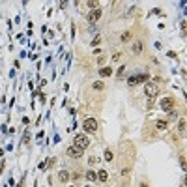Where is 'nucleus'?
Returning <instances> with one entry per match:
<instances>
[{
	"label": "nucleus",
	"instance_id": "27",
	"mask_svg": "<svg viewBox=\"0 0 187 187\" xmlns=\"http://www.w3.org/2000/svg\"><path fill=\"white\" fill-rule=\"evenodd\" d=\"M67 187H73V185H67Z\"/></svg>",
	"mask_w": 187,
	"mask_h": 187
},
{
	"label": "nucleus",
	"instance_id": "15",
	"mask_svg": "<svg viewBox=\"0 0 187 187\" xmlns=\"http://www.w3.org/2000/svg\"><path fill=\"white\" fill-rule=\"evenodd\" d=\"M137 77H138V82H146L150 79V75L148 73H137Z\"/></svg>",
	"mask_w": 187,
	"mask_h": 187
},
{
	"label": "nucleus",
	"instance_id": "13",
	"mask_svg": "<svg viewBox=\"0 0 187 187\" xmlns=\"http://www.w3.org/2000/svg\"><path fill=\"white\" fill-rule=\"evenodd\" d=\"M127 84H129V86H137V84H138V77H137V75H131V77H127Z\"/></svg>",
	"mask_w": 187,
	"mask_h": 187
},
{
	"label": "nucleus",
	"instance_id": "22",
	"mask_svg": "<svg viewBox=\"0 0 187 187\" xmlns=\"http://www.w3.org/2000/svg\"><path fill=\"white\" fill-rule=\"evenodd\" d=\"M180 163H182V169L187 172V163H185V159H183V157H180Z\"/></svg>",
	"mask_w": 187,
	"mask_h": 187
},
{
	"label": "nucleus",
	"instance_id": "4",
	"mask_svg": "<svg viewBox=\"0 0 187 187\" xmlns=\"http://www.w3.org/2000/svg\"><path fill=\"white\" fill-rule=\"evenodd\" d=\"M159 109L163 112H170L174 109V98H161L159 99Z\"/></svg>",
	"mask_w": 187,
	"mask_h": 187
},
{
	"label": "nucleus",
	"instance_id": "5",
	"mask_svg": "<svg viewBox=\"0 0 187 187\" xmlns=\"http://www.w3.org/2000/svg\"><path fill=\"white\" fill-rule=\"evenodd\" d=\"M101 15H103V10L101 8H98V10H92V11H90L88 13V15H86V19H88V23H98V21L101 19Z\"/></svg>",
	"mask_w": 187,
	"mask_h": 187
},
{
	"label": "nucleus",
	"instance_id": "6",
	"mask_svg": "<svg viewBox=\"0 0 187 187\" xmlns=\"http://www.w3.org/2000/svg\"><path fill=\"white\" fill-rule=\"evenodd\" d=\"M82 154H84V150L79 148V146H75V144H71V146L67 148V157H75V159H79V157H82Z\"/></svg>",
	"mask_w": 187,
	"mask_h": 187
},
{
	"label": "nucleus",
	"instance_id": "16",
	"mask_svg": "<svg viewBox=\"0 0 187 187\" xmlns=\"http://www.w3.org/2000/svg\"><path fill=\"white\" fill-rule=\"evenodd\" d=\"M120 39H122V43H127V41L131 39V32H123Z\"/></svg>",
	"mask_w": 187,
	"mask_h": 187
},
{
	"label": "nucleus",
	"instance_id": "18",
	"mask_svg": "<svg viewBox=\"0 0 187 187\" xmlns=\"http://www.w3.org/2000/svg\"><path fill=\"white\" fill-rule=\"evenodd\" d=\"M23 142H24V144H28V142H30V131H28V129H26V131H24V135H23Z\"/></svg>",
	"mask_w": 187,
	"mask_h": 187
},
{
	"label": "nucleus",
	"instance_id": "14",
	"mask_svg": "<svg viewBox=\"0 0 187 187\" xmlns=\"http://www.w3.org/2000/svg\"><path fill=\"white\" fill-rule=\"evenodd\" d=\"M112 152H110V150H105V154H103V159H105V161L107 163H112Z\"/></svg>",
	"mask_w": 187,
	"mask_h": 187
},
{
	"label": "nucleus",
	"instance_id": "11",
	"mask_svg": "<svg viewBox=\"0 0 187 187\" xmlns=\"http://www.w3.org/2000/svg\"><path fill=\"white\" fill-rule=\"evenodd\" d=\"M110 75H112V67L105 66V67L99 69V77H110Z\"/></svg>",
	"mask_w": 187,
	"mask_h": 187
},
{
	"label": "nucleus",
	"instance_id": "3",
	"mask_svg": "<svg viewBox=\"0 0 187 187\" xmlns=\"http://www.w3.org/2000/svg\"><path fill=\"white\" fill-rule=\"evenodd\" d=\"M98 127H99V123H98L95 118H86L84 122H82V129H84L86 133H95Z\"/></svg>",
	"mask_w": 187,
	"mask_h": 187
},
{
	"label": "nucleus",
	"instance_id": "26",
	"mask_svg": "<svg viewBox=\"0 0 187 187\" xmlns=\"http://www.w3.org/2000/svg\"><path fill=\"white\" fill-rule=\"evenodd\" d=\"M183 183H187V174H185V178H183Z\"/></svg>",
	"mask_w": 187,
	"mask_h": 187
},
{
	"label": "nucleus",
	"instance_id": "12",
	"mask_svg": "<svg viewBox=\"0 0 187 187\" xmlns=\"http://www.w3.org/2000/svg\"><path fill=\"white\" fill-rule=\"evenodd\" d=\"M58 180H60L62 183H67V180H69V172H67V170H60V172H58Z\"/></svg>",
	"mask_w": 187,
	"mask_h": 187
},
{
	"label": "nucleus",
	"instance_id": "17",
	"mask_svg": "<svg viewBox=\"0 0 187 187\" xmlns=\"http://www.w3.org/2000/svg\"><path fill=\"white\" fill-rule=\"evenodd\" d=\"M92 88L94 90H103V88H105V84H103L101 81H98V82H94V84H92Z\"/></svg>",
	"mask_w": 187,
	"mask_h": 187
},
{
	"label": "nucleus",
	"instance_id": "20",
	"mask_svg": "<svg viewBox=\"0 0 187 187\" xmlns=\"http://www.w3.org/2000/svg\"><path fill=\"white\" fill-rule=\"evenodd\" d=\"M167 114H169V120H176V118H178V114H176V110H174V109H172L170 112H167Z\"/></svg>",
	"mask_w": 187,
	"mask_h": 187
},
{
	"label": "nucleus",
	"instance_id": "10",
	"mask_svg": "<svg viewBox=\"0 0 187 187\" xmlns=\"http://www.w3.org/2000/svg\"><path fill=\"white\" fill-rule=\"evenodd\" d=\"M86 180H88V182H98V172L92 170V169L86 170Z\"/></svg>",
	"mask_w": 187,
	"mask_h": 187
},
{
	"label": "nucleus",
	"instance_id": "8",
	"mask_svg": "<svg viewBox=\"0 0 187 187\" xmlns=\"http://www.w3.org/2000/svg\"><path fill=\"white\" fill-rule=\"evenodd\" d=\"M142 49H144L142 39H137V41H135V45H133V52H135V54H140V52H142Z\"/></svg>",
	"mask_w": 187,
	"mask_h": 187
},
{
	"label": "nucleus",
	"instance_id": "25",
	"mask_svg": "<svg viewBox=\"0 0 187 187\" xmlns=\"http://www.w3.org/2000/svg\"><path fill=\"white\" fill-rule=\"evenodd\" d=\"M167 56H169V58H176V52H174V51H169Z\"/></svg>",
	"mask_w": 187,
	"mask_h": 187
},
{
	"label": "nucleus",
	"instance_id": "24",
	"mask_svg": "<svg viewBox=\"0 0 187 187\" xmlns=\"http://www.w3.org/2000/svg\"><path fill=\"white\" fill-rule=\"evenodd\" d=\"M88 163H90V165H95V163H98V157H90Z\"/></svg>",
	"mask_w": 187,
	"mask_h": 187
},
{
	"label": "nucleus",
	"instance_id": "19",
	"mask_svg": "<svg viewBox=\"0 0 187 187\" xmlns=\"http://www.w3.org/2000/svg\"><path fill=\"white\" fill-rule=\"evenodd\" d=\"M178 129H180V133H183V131H185V120H183V118L180 120V123H178Z\"/></svg>",
	"mask_w": 187,
	"mask_h": 187
},
{
	"label": "nucleus",
	"instance_id": "7",
	"mask_svg": "<svg viewBox=\"0 0 187 187\" xmlns=\"http://www.w3.org/2000/svg\"><path fill=\"white\" fill-rule=\"evenodd\" d=\"M155 127H157L159 131H167V129H169V120H157V122H155Z\"/></svg>",
	"mask_w": 187,
	"mask_h": 187
},
{
	"label": "nucleus",
	"instance_id": "23",
	"mask_svg": "<svg viewBox=\"0 0 187 187\" xmlns=\"http://www.w3.org/2000/svg\"><path fill=\"white\" fill-rule=\"evenodd\" d=\"M99 41H101V38H95V39H92V47H95V45H99Z\"/></svg>",
	"mask_w": 187,
	"mask_h": 187
},
{
	"label": "nucleus",
	"instance_id": "9",
	"mask_svg": "<svg viewBox=\"0 0 187 187\" xmlns=\"http://www.w3.org/2000/svg\"><path fill=\"white\" fill-rule=\"evenodd\" d=\"M98 180H99V182H107V180H109V170L99 169L98 170Z\"/></svg>",
	"mask_w": 187,
	"mask_h": 187
},
{
	"label": "nucleus",
	"instance_id": "2",
	"mask_svg": "<svg viewBox=\"0 0 187 187\" xmlns=\"http://www.w3.org/2000/svg\"><path fill=\"white\" fill-rule=\"evenodd\" d=\"M73 144H75V146H79V148H82V150H86V148L90 146V138H88V135H84V133H79V135H75Z\"/></svg>",
	"mask_w": 187,
	"mask_h": 187
},
{
	"label": "nucleus",
	"instance_id": "21",
	"mask_svg": "<svg viewBox=\"0 0 187 187\" xmlns=\"http://www.w3.org/2000/svg\"><path fill=\"white\" fill-rule=\"evenodd\" d=\"M126 67H127V66H120V69H118V79L123 77V71H126Z\"/></svg>",
	"mask_w": 187,
	"mask_h": 187
},
{
	"label": "nucleus",
	"instance_id": "1",
	"mask_svg": "<svg viewBox=\"0 0 187 187\" xmlns=\"http://www.w3.org/2000/svg\"><path fill=\"white\" fill-rule=\"evenodd\" d=\"M144 94H146L148 99H155L157 95H159V86H157V82H146V84H144Z\"/></svg>",
	"mask_w": 187,
	"mask_h": 187
}]
</instances>
